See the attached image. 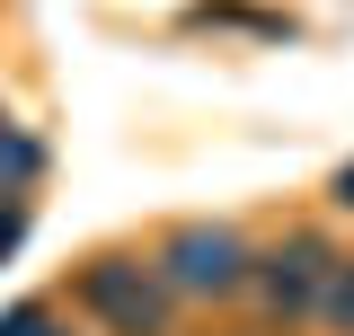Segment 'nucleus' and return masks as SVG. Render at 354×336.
Instances as JSON below:
<instances>
[{
	"mask_svg": "<svg viewBox=\"0 0 354 336\" xmlns=\"http://www.w3.org/2000/svg\"><path fill=\"white\" fill-rule=\"evenodd\" d=\"M0 336H80V328H71L53 301H9V310H0Z\"/></svg>",
	"mask_w": 354,
	"mask_h": 336,
	"instance_id": "39448f33",
	"label": "nucleus"
},
{
	"mask_svg": "<svg viewBox=\"0 0 354 336\" xmlns=\"http://www.w3.org/2000/svg\"><path fill=\"white\" fill-rule=\"evenodd\" d=\"M18 239H27V195H9V186H0V256L18 248Z\"/></svg>",
	"mask_w": 354,
	"mask_h": 336,
	"instance_id": "0eeeda50",
	"label": "nucleus"
},
{
	"mask_svg": "<svg viewBox=\"0 0 354 336\" xmlns=\"http://www.w3.org/2000/svg\"><path fill=\"white\" fill-rule=\"evenodd\" d=\"M328 204H337V212H354V160L337 168V186H328Z\"/></svg>",
	"mask_w": 354,
	"mask_h": 336,
	"instance_id": "6e6552de",
	"label": "nucleus"
},
{
	"mask_svg": "<svg viewBox=\"0 0 354 336\" xmlns=\"http://www.w3.org/2000/svg\"><path fill=\"white\" fill-rule=\"evenodd\" d=\"M248 239L230 230V221H177L169 239H160V283L186 301H239V283H248Z\"/></svg>",
	"mask_w": 354,
	"mask_h": 336,
	"instance_id": "f257e3e1",
	"label": "nucleus"
},
{
	"mask_svg": "<svg viewBox=\"0 0 354 336\" xmlns=\"http://www.w3.org/2000/svg\"><path fill=\"white\" fill-rule=\"evenodd\" d=\"M310 319L328 336H354V256H337L328 274H319V301H310Z\"/></svg>",
	"mask_w": 354,
	"mask_h": 336,
	"instance_id": "20e7f679",
	"label": "nucleus"
},
{
	"mask_svg": "<svg viewBox=\"0 0 354 336\" xmlns=\"http://www.w3.org/2000/svg\"><path fill=\"white\" fill-rule=\"evenodd\" d=\"M36 168H44V151L27 142V133L0 124V186H9V195H27V177H36Z\"/></svg>",
	"mask_w": 354,
	"mask_h": 336,
	"instance_id": "423d86ee",
	"label": "nucleus"
},
{
	"mask_svg": "<svg viewBox=\"0 0 354 336\" xmlns=\"http://www.w3.org/2000/svg\"><path fill=\"white\" fill-rule=\"evenodd\" d=\"M337 265V248L319 239V230H292L283 248H266V256H248V283L239 292L257 301L274 328H301L310 319V301H319V274Z\"/></svg>",
	"mask_w": 354,
	"mask_h": 336,
	"instance_id": "7ed1b4c3",
	"label": "nucleus"
},
{
	"mask_svg": "<svg viewBox=\"0 0 354 336\" xmlns=\"http://www.w3.org/2000/svg\"><path fill=\"white\" fill-rule=\"evenodd\" d=\"M71 301L106 336H169V301L177 292L160 283V265H142V256H97V265H80Z\"/></svg>",
	"mask_w": 354,
	"mask_h": 336,
	"instance_id": "f03ea898",
	"label": "nucleus"
}]
</instances>
